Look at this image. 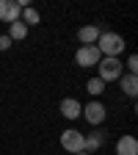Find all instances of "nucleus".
Masks as SVG:
<instances>
[{
	"mask_svg": "<svg viewBox=\"0 0 138 155\" xmlns=\"http://www.w3.org/2000/svg\"><path fill=\"white\" fill-rule=\"evenodd\" d=\"M25 36H28V25L25 22H11L8 25V39L11 42H22Z\"/></svg>",
	"mask_w": 138,
	"mask_h": 155,
	"instance_id": "12",
	"label": "nucleus"
},
{
	"mask_svg": "<svg viewBox=\"0 0 138 155\" xmlns=\"http://www.w3.org/2000/svg\"><path fill=\"white\" fill-rule=\"evenodd\" d=\"M61 114H64V119H69V122H75V119H80V114H83V103L77 100V97H64L61 100Z\"/></svg>",
	"mask_w": 138,
	"mask_h": 155,
	"instance_id": "7",
	"label": "nucleus"
},
{
	"mask_svg": "<svg viewBox=\"0 0 138 155\" xmlns=\"http://www.w3.org/2000/svg\"><path fill=\"white\" fill-rule=\"evenodd\" d=\"M61 147H64L69 155L83 152V133H80V130H75V127H66V130L61 133Z\"/></svg>",
	"mask_w": 138,
	"mask_h": 155,
	"instance_id": "6",
	"label": "nucleus"
},
{
	"mask_svg": "<svg viewBox=\"0 0 138 155\" xmlns=\"http://www.w3.org/2000/svg\"><path fill=\"white\" fill-rule=\"evenodd\" d=\"M80 116H83L91 127H102L105 116H108V108H105L102 100H91L88 105H83V114H80Z\"/></svg>",
	"mask_w": 138,
	"mask_h": 155,
	"instance_id": "3",
	"label": "nucleus"
},
{
	"mask_svg": "<svg viewBox=\"0 0 138 155\" xmlns=\"http://www.w3.org/2000/svg\"><path fill=\"white\" fill-rule=\"evenodd\" d=\"M119 83H122V91H124L127 97H135V94H138V75L124 72V75L119 78Z\"/></svg>",
	"mask_w": 138,
	"mask_h": 155,
	"instance_id": "10",
	"label": "nucleus"
},
{
	"mask_svg": "<svg viewBox=\"0 0 138 155\" xmlns=\"http://www.w3.org/2000/svg\"><path fill=\"white\" fill-rule=\"evenodd\" d=\"M19 22H25L28 28H30V25H39V22H42V14H39L36 8H30V6H25V8H22V17H19Z\"/></svg>",
	"mask_w": 138,
	"mask_h": 155,
	"instance_id": "13",
	"label": "nucleus"
},
{
	"mask_svg": "<svg viewBox=\"0 0 138 155\" xmlns=\"http://www.w3.org/2000/svg\"><path fill=\"white\" fill-rule=\"evenodd\" d=\"M124 69H127L130 75H138V55H130V58H127V64H124Z\"/></svg>",
	"mask_w": 138,
	"mask_h": 155,
	"instance_id": "15",
	"label": "nucleus"
},
{
	"mask_svg": "<svg viewBox=\"0 0 138 155\" xmlns=\"http://www.w3.org/2000/svg\"><path fill=\"white\" fill-rule=\"evenodd\" d=\"M6 6H8V0H0V22H3V17H6Z\"/></svg>",
	"mask_w": 138,
	"mask_h": 155,
	"instance_id": "17",
	"label": "nucleus"
},
{
	"mask_svg": "<svg viewBox=\"0 0 138 155\" xmlns=\"http://www.w3.org/2000/svg\"><path fill=\"white\" fill-rule=\"evenodd\" d=\"M100 50H97V45H83V47H77V53H75V64L77 67H97L100 64Z\"/></svg>",
	"mask_w": 138,
	"mask_h": 155,
	"instance_id": "5",
	"label": "nucleus"
},
{
	"mask_svg": "<svg viewBox=\"0 0 138 155\" xmlns=\"http://www.w3.org/2000/svg\"><path fill=\"white\" fill-rule=\"evenodd\" d=\"M86 91L94 97V100H97V97H102V91H105V83L100 81V78H88V81H86Z\"/></svg>",
	"mask_w": 138,
	"mask_h": 155,
	"instance_id": "14",
	"label": "nucleus"
},
{
	"mask_svg": "<svg viewBox=\"0 0 138 155\" xmlns=\"http://www.w3.org/2000/svg\"><path fill=\"white\" fill-rule=\"evenodd\" d=\"M97 69H100V81L108 86L113 81H119V78L124 75V67H122V58H100V64H97Z\"/></svg>",
	"mask_w": 138,
	"mask_h": 155,
	"instance_id": "2",
	"label": "nucleus"
},
{
	"mask_svg": "<svg viewBox=\"0 0 138 155\" xmlns=\"http://www.w3.org/2000/svg\"><path fill=\"white\" fill-rule=\"evenodd\" d=\"M105 141H108L105 127H94L91 133H83V152L94 155L97 150H102V147H105Z\"/></svg>",
	"mask_w": 138,
	"mask_h": 155,
	"instance_id": "4",
	"label": "nucleus"
},
{
	"mask_svg": "<svg viewBox=\"0 0 138 155\" xmlns=\"http://www.w3.org/2000/svg\"><path fill=\"white\" fill-rule=\"evenodd\" d=\"M116 155H138V139L135 136H122L116 141Z\"/></svg>",
	"mask_w": 138,
	"mask_h": 155,
	"instance_id": "8",
	"label": "nucleus"
},
{
	"mask_svg": "<svg viewBox=\"0 0 138 155\" xmlns=\"http://www.w3.org/2000/svg\"><path fill=\"white\" fill-rule=\"evenodd\" d=\"M19 17H22V6L17 3V0H8V6H6V17H3V22H19Z\"/></svg>",
	"mask_w": 138,
	"mask_h": 155,
	"instance_id": "11",
	"label": "nucleus"
},
{
	"mask_svg": "<svg viewBox=\"0 0 138 155\" xmlns=\"http://www.w3.org/2000/svg\"><path fill=\"white\" fill-rule=\"evenodd\" d=\"M75 155H88V152H75Z\"/></svg>",
	"mask_w": 138,
	"mask_h": 155,
	"instance_id": "18",
	"label": "nucleus"
},
{
	"mask_svg": "<svg viewBox=\"0 0 138 155\" xmlns=\"http://www.w3.org/2000/svg\"><path fill=\"white\" fill-rule=\"evenodd\" d=\"M100 28L97 25H83L80 31H77V42H80V47L83 45H97V39H100Z\"/></svg>",
	"mask_w": 138,
	"mask_h": 155,
	"instance_id": "9",
	"label": "nucleus"
},
{
	"mask_svg": "<svg viewBox=\"0 0 138 155\" xmlns=\"http://www.w3.org/2000/svg\"><path fill=\"white\" fill-rule=\"evenodd\" d=\"M11 39H8V33H0V53H6V50H11Z\"/></svg>",
	"mask_w": 138,
	"mask_h": 155,
	"instance_id": "16",
	"label": "nucleus"
},
{
	"mask_svg": "<svg viewBox=\"0 0 138 155\" xmlns=\"http://www.w3.org/2000/svg\"><path fill=\"white\" fill-rule=\"evenodd\" d=\"M124 36L122 33H113V31H102L100 39H97V50H100L102 58H119L124 53Z\"/></svg>",
	"mask_w": 138,
	"mask_h": 155,
	"instance_id": "1",
	"label": "nucleus"
}]
</instances>
